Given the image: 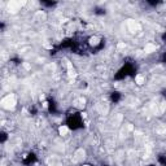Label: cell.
I'll return each mask as SVG.
<instances>
[{"instance_id": "3957f363", "label": "cell", "mask_w": 166, "mask_h": 166, "mask_svg": "<svg viewBox=\"0 0 166 166\" xmlns=\"http://www.w3.org/2000/svg\"><path fill=\"white\" fill-rule=\"evenodd\" d=\"M135 83L138 86H143L145 83V77L143 75V74H138V75L135 77Z\"/></svg>"}, {"instance_id": "277c9868", "label": "cell", "mask_w": 166, "mask_h": 166, "mask_svg": "<svg viewBox=\"0 0 166 166\" xmlns=\"http://www.w3.org/2000/svg\"><path fill=\"white\" fill-rule=\"evenodd\" d=\"M100 43V38L99 36H91L90 38V45H94V47H95V45H97V44H99Z\"/></svg>"}, {"instance_id": "6da1fadb", "label": "cell", "mask_w": 166, "mask_h": 166, "mask_svg": "<svg viewBox=\"0 0 166 166\" xmlns=\"http://www.w3.org/2000/svg\"><path fill=\"white\" fill-rule=\"evenodd\" d=\"M16 97H14V95H7L5 97H3V100H1V106L4 108V109H8V110H10V109H13V108L16 106Z\"/></svg>"}, {"instance_id": "7a4b0ae2", "label": "cell", "mask_w": 166, "mask_h": 166, "mask_svg": "<svg viewBox=\"0 0 166 166\" xmlns=\"http://www.w3.org/2000/svg\"><path fill=\"white\" fill-rule=\"evenodd\" d=\"M144 52L145 53H153V52H156V45L152 44V43H147L145 47H144Z\"/></svg>"}, {"instance_id": "5b68a950", "label": "cell", "mask_w": 166, "mask_h": 166, "mask_svg": "<svg viewBox=\"0 0 166 166\" xmlns=\"http://www.w3.org/2000/svg\"><path fill=\"white\" fill-rule=\"evenodd\" d=\"M59 133H60V135H61V136H66L67 134H69V129H67L66 126H60Z\"/></svg>"}]
</instances>
